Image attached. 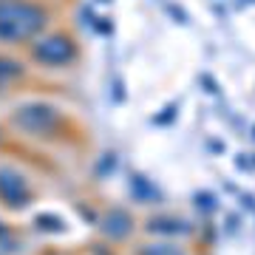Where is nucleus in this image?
Instances as JSON below:
<instances>
[{"mask_svg":"<svg viewBox=\"0 0 255 255\" xmlns=\"http://www.w3.org/2000/svg\"><path fill=\"white\" fill-rule=\"evenodd\" d=\"M43 26V11L28 3H0V37H26Z\"/></svg>","mask_w":255,"mask_h":255,"instance_id":"obj_1","label":"nucleus"},{"mask_svg":"<svg viewBox=\"0 0 255 255\" xmlns=\"http://www.w3.org/2000/svg\"><path fill=\"white\" fill-rule=\"evenodd\" d=\"M34 54L40 60H46V63H63V60L71 57V46H68V40H63V37H51V40H46V43H40L34 48Z\"/></svg>","mask_w":255,"mask_h":255,"instance_id":"obj_2","label":"nucleus"},{"mask_svg":"<svg viewBox=\"0 0 255 255\" xmlns=\"http://www.w3.org/2000/svg\"><path fill=\"white\" fill-rule=\"evenodd\" d=\"M150 255H179L176 250H170V247H159V250H153Z\"/></svg>","mask_w":255,"mask_h":255,"instance_id":"obj_3","label":"nucleus"}]
</instances>
